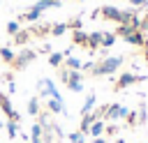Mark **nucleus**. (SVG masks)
Masks as SVG:
<instances>
[{
  "mask_svg": "<svg viewBox=\"0 0 148 143\" xmlns=\"http://www.w3.org/2000/svg\"><path fill=\"white\" fill-rule=\"evenodd\" d=\"M120 65H123V58H118V55H111V58H102V60H97L95 65H92V76H106V74H113V72H118L120 69Z\"/></svg>",
  "mask_w": 148,
  "mask_h": 143,
  "instance_id": "1",
  "label": "nucleus"
},
{
  "mask_svg": "<svg viewBox=\"0 0 148 143\" xmlns=\"http://www.w3.org/2000/svg\"><path fill=\"white\" fill-rule=\"evenodd\" d=\"M35 58H37V51H32V48H23V51L14 58V62H12L9 67H12L14 72H21V69H25V67H28Z\"/></svg>",
  "mask_w": 148,
  "mask_h": 143,
  "instance_id": "2",
  "label": "nucleus"
},
{
  "mask_svg": "<svg viewBox=\"0 0 148 143\" xmlns=\"http://www.w3.org/2000/svg\"><path fill=\"white\" fill-rule=\"evenodd\" d=\"M37 88H39V97H46V99H62L51 78H39V81H37Z\"/></svg>",
  "mask_w": 148,
  "mask_h": 143,
  "instance_id": "3",
  "label": "nucleus"
},
{
  "mask_svg": "<svg viewBox=\"0 0 148 143\" xmlns=\"http://www.w3.org/2000/svg\"><path fill=\"white\" fill-rule=\"evenodd\" d=\"M139 81H146V76H136V74H132V72H125V74H120V78L113 83V90L118 92V90H123V88H127V85H134V83H139Z\"/></svg>",
  "mask_w": 148,
  "mask_h": 143,
  "instance_id": "4",
  "label": "nucleus"
},
{
  "mask_svg": "<svg viewBox=\"0 0 148 143\" xmlns=\"http://www.w3.org/2000/svg\"><path fill=\"white\" fill-rule=\"evenodd\" d=\"M125 115H127V108H125V106H120V104H109V108H106V115H104V120L118 122V120H125Z\"/></svg>",
  "mask_w": 148,
  "mask_h": 143,
  "instance_id": "5",
  "label": "nucleus"
},
{
  "mask_svg": "<svg viewBox=\"0 0 148 143\" xmlns=\"http://www.w3.org/2000/svg\"><path fill=\"white\" fill-rule=\"evenodd\" d=\"M0 111H2V113H5V115L12 120V122H18V120H21V115H18V113L12 108V104H9V97H7L5 92H0Z\"/></svg>",
  "mask_w": 148,
  "mask_h": 143,
  "instance_id": "6",
  "label": "nucleus"
},
{
  "mask_svg": "<svg viewBox=\"0 0 148 143\" xmlns=\"http://www.w3.org/2000/svg\"><path fill=\"white\" fill-rule=\"evenodd\" d=\"M72 92H81L83 90V81H81V74L79 72H74V69H69V78H67V83H65Z\"/></svg>",
  "mask_w": 148,
  "mask_h": 143,
  "instance_id": "7",
  "label": "nucleus"
},
{
  "mask_svg": "<svg viewBox=\"0 0 148 143\" xmlns=\"http://www.w3.org/2000/svg\"><path fill=\"white\" fill-rule=\"evenodd\" d=\"M99 14H102V18H106V21H120V9L118 7H113V5H104L102 9H99Z\"/></svg>",
  "mask_w": 148,
  "mask_h": 143,
  "instance_id": "8",
  "label": "nucleus"
},
{
  "mask_svg": "<svg viewBox=\"0 0 148 143\" xmlns=\"http://www.w3.org/2000/svg\"><path fill=\"white\" fill-rule=\"evenodd\" d=\"M72 42H74V46L88 48V32H83V30H72Z\"/></svg>",
  "mask_w": 148,
  "mask_h": 143,
  "instance_id": "9",
  "label": "nucleus"
},
{
  "mask_svg": "<svg viewBox=\"0 0 148 143\" xmlns=\"http://www.w3.org/2000/svg\"><path fill=\"white\" fill-rule=\"evenodd\" d=\"M125 42L132 44V46H143V44H146V37H143L141 30H134V32H130V35L125 37Z\"/></svg>",
  "mask_w": 148,
  "mask_h": 143,
  "instance_id": "10",
  "label": "nucleus"
},
{
  "mask_svg": "<svg viewBox=\"0 0 148 143\" xmlns=\"http://www.w3.org/2000/svg\"><path fill=\"white\" fill-rule=\"evenodd\" d=\"M46 111H49V113H65V115H67V111H65V106H62V99H49V101H46Z\"/></svg>",
  "mask_w": 148,
  "mask_h": 143,
  "instance_id": "11",
  "label": "nucleus"
},
{
  "mask_svg": "<svg viewBox=\"0 0 148 143\" xmlns=\"http://www.w3.org/2000/svg\"><path fill=\"white\" fill-rule=\"evenodd\" d=\"M102 46V32H90L88 35V51H97Z\"/></svg>",
  "mask_w": 148,
  "mask_h": 143,
  "instance_id": "12",
  "label": "nucleus"
},
{
  "mask_svg": "<svg viewBox=\"0 0 148 143\" xmlns=\"http://www.w3.org/2000/svg\"><path fill=\"white\" fill-rule=\"evenodd\" d=\"M104 127H106V125H104V120H95V122L90 125V129H88V134L97 138V136H102V134H104Z\"/></svg>",
  "mask_w": 148,
  "mask_h": 143,
  "instance_id": "13",
  "label": "nucleus"
},
{
  "mask_svg": "<svg viewBox=\"0 0 148 143\" xmlns=\"http://www.w3.org/2000/svg\"><path fill=\"white\" fill-rule=\"evenodd\" d=\"M92 122H95V115H92V113H86V115L81 118V127H79V131H81V134H88V129H90Z\"/></svg>",
  "mask_w": 148,
  "mask_h": 143,
  "instance_id": "14",
  "label": "nucleus"
},
{
  "mask_svg": "<svg viewBox=\"0 0 148 143\" xmlns=\"http://www.w3.org/2000/svg\"><path fill=\"white\" fill-rule=\"evenodd\" d=\"M32 7L39 9V12H44L49 7H60V0H37V5H32Z\"/></svg>",
  "mask_w": 148,
  "mask_h": 143,
  "instance_id": "15",
  "label": "nucleus"
},
{
  "mask_svg": "<svg viewBox=\"0 0 148 143\" xmlns=\"http://www.w3.org/2000/svg\"><path fill=\"white\" fill-rule=\"evenodd\" d=\"M30 35H32L30 30H18V32L14 35V44H18V46H23V44H25V42L30 39Z\"/></svg>",
  "mask_w": 148,
  "mask_h": 143,
  "instance_id": "16",
  "label": "nucleus"
},
{
  "mask_svg": "<svg viewBox=\"0 0 148 143\" xmlns=\"http://www.w3.org/2000/svg\"><path fill=\"white\" fill-rule=\"evenodd\" d=\"M28 115H39V97L28 99Z\"/></svg>",
  "mask_w": 148,
  "mask_h": 143,
  "instance_id": "17",
  "label": "nucleus"
},
{
  "mask_svg": "<svg viewBox=\"0 0 148 143\" xmlns=\"http://www.w3.org/2000/svg\"><path fill=\"white\" fill-rule=\"evenodd\" d=\"M136 18L134 9H127V12H120V21L118 23H125V25H132V21Z\"/></svg>",
  "mask_w": 148,
  "mask_h": 143,
  "instance_id": "18",
  "label": "nucleus"
},
{
  "mask_svg": "<svg viewBox=\"0 0 148 143\" xmlns=\"http://www.w3.org/2000/svg\"><path fill=\"white\" fill-rule=\"evenodd\" d=\"M113 44H116V35L113 32H102V46L99 48H109Z\"/></svg>",
  "mask_w": 148,
  "mask_h": 143,
  "instance_id": "19",
  "label": "nucleus"
},
{
  "mask_svg": "<svg viewBox=\"0 0 148 143\" xmlns=\"http://www.w3.org/2000/svg\"><path fill=\"white\" fill-rule=\"evenodd\" d=\"M62 60H65V53H60V51H56V53L49 55V65H51V67H60Z\"/></svg>",
  "mask_w": 148,
  "mask_h": 143,
  "instance_id": "20",
  "label": "nucleus"
},
{
  "mask_svg": "<svg viewBox=\"0 0 148 143\" xmlns=\"http://www.w3.org/2000/svg\"><path fill=\"white\" fill-rule=\"evenodd\" d=\"M92 106H95V95L90 92V95L86 97V101H83V106H81V115H86V113H90V111H92Z\"/></svg>",
  "mask_w": 148,
  "mask_h": 143,
  "instance_id": "21",
  "label": "nucleus"
},
{
  "mask_svg": "<svg viewBox=\"0 0 148 143\" xmlns=\"http://www.w3.org/2000/svg\"><path fill=\"white\" fill-rule=\"evenodd\" d=\"M30 32L37 35V37H44V35L51 32V25H49V23H46V25H35V28H30Z\"/></svg>",
  "mask_w": 148,
  "mask_h": 143,
  "instance_id": "22",
  "label": "nucleus"
},
{
  "mask_svg": "<svg viewBox=\"0 0 148 143\" xmlns=\"http://www.w3.org/2000/svg\"><path fill=\"white\" fill-rule=\"evenodd\" d=\"M0 58H2L5 62H9V65H12V62H14V58H16V53H14V51H9L7 46H2V48H0Z\"/></svg>",
  "mask_w": 148,
  "mask_h": 143,
  "instance_id": "23",
  "label": "nucleus"
},
{
  "mask_svg": "<svg viewBox=\"0 0 148 143\" xmlns=\"http://www.w3.org/2000/svg\"><path fill=\"white\" fill-rule=\"evenodd\" d=\"M65 67H67V69H74V72H79V69L83 67V62H81L79 58H67V60H65Z\"/></svg>",
  "mask_w": 148,
  "mask_h": 143,
  "instance_id": "24",
  "label": "nucleus"
},
{
  "mask_svg": "<svg viewBox=\"0 0 148 143\" xmlns=\"http://www.w3.org/2000/svg\"><path fill=\"white\" fill-rule=\"evenodd\" d=\"M39 16H42V12H39V9H35V7H30V9L25 12V21H28V23H35Z\"/></svg>",
  "mask_w": 148,
  "mask_h": 143,
  "instance_id": "25",
  "label": "nucleus"
},
{
  "mask_svg": "<svg viewBox=\"0 0 148 143\" xmlns=\"http://www.w3.org/2000/svg\"><path fill=\"white\" fill-rule=\"evenodd\" d=\"M125 122H127L130 127H136V125H139V113H136V111H127Z\"/></svg>",
  "mask_w": 148,
  "mask_h": 143,
  "instance_id": "26",
  "label": "nucleus"
},
{
  "mask_svg": "<svg viewBox=\"0 0 148 143\" xmlns=\"http://www.w3.org/2000/svg\"><path fill=\"white\" fill-rule=\"evenodd\" d=\"M7 134H9V138H14L16 134H18V122H12V120H7Z\"/></svg>",
  "mask_w": 148,
  "mask_h": 143,
  "instance_id": "27",
  "label": "nucleus"
},
{
  "mask_svg": "<svg viewBox=\"0 0 148 143\" xmlns=\"http://www.w3.org/2000/svg\"><path fill=\"white\" fill-rule=\"evenodd\" d=\"M65 30H67V23H58V25H51V35H56V37L65 35Z\"/></svg>",
  "mask_w": 148,
  "mask_h": 143,
  "instance_id": "28",
  "label": "nucleus"
},
{
  "mask_svg": "<svg viewBox=\"0 0 148 143\" xmlns=\"http://www.w3.org/2000/svg\"><path fill=\"white\" fill-rule=\"evenodd\" d=\"M67 138H69L72 143H83V141H86V134H81V131H72Z\"/></svg>",
  "mask_w": 148,
  "mask_h": 143,
  "instance_id": "29",
  "label": "nucleus"
},
{
  "mask_svg": "<svg viewBox=\"0 0 148 143\" xmlns=\"http://www.w3.org/2000/svg\"><path fill=\"white\" fill-rule=\"evenodd\" d=\"M81 25H83V21L76 16V18H72V21L67 23V30H81Z\"/></svg>",
  "mask_w": 148,
  "mask_h": 143,
  "instance_id": "30",
  "label": "nucleus"
},
{
  "mask_svg": "<svg viewBox=\"0 0 148 143\" xmlns=\"http://www.w3.org/2000/svg\"><path fill=\"white\" fill-rule=\"evenodd\" d=\"M18 30H21V25H18V21H9V23H7V32H9L12 37H14V35H16Z\"/></svg>",
  "mask_w": 148,
  "mask_h": 143,
  "instance_id": "31",
  "label": "nucleus"
},
{
  "mask_svg": "<svg viewBox=\"0 0 148 143\" xmlns=\"http://www.w3.org/2000/svg\"><path fill=\"white\" fill-rule=\"evenodd\" d=\"M130 5H132L134 9H136V7L141 9V7H148V0H130Z\"/></svg>",
  "mask_w": 148,
  "mask_h": 143,
  "instance_id": "32",
  "label": "nucleus"
},
{
  "mask_svg": "<svg viewBox=\"0 0 148 143\" xmlns=\"http://www.w3.org/2000/svg\"><path fill=\"white\" fill-rule=\"evenodd\" d=\"M104 131H106V134H109V136H116V134H118V127H116V125H113V122H111V125H109V127H104Z\"/></svg>",
  "mask_w": 148,
  "mask_h": 143,
  "instance_id": "33",
  "label": "nucleus"
},
{
  "mask_svg": "<svg viewBox=\"0 0 148 143\" xmlns=\"http://www.w3.org/2000/svg\"><path fill=\"white\" fill-rule=\"evenodd\" d=\"M39 53H51V44H49V42L42 44V46H39Z\"/></svg>",
  "mask_w": 148,
  "mask_h": 143,
  "instance_id": "34",
  "label": "nucleus"
},
{
  "mask_svg": "<svg viewBox=\"0 0 148 143\" xmlns=\"http://www.w3.org/2000/svg\"><path fill=\"white\" fill-rule=\"evenodd\" d=\"M143 58H146V62H148V39H146V44H143Z\"/></svg>",
  "mask_w": 148,
  "mask_h": 143,
  "instance_id": "35",
  "label": "nucleus"
},
{
  "mask_svg": "<svg viewBox=\"0 0 148 143\" xmlns=\"http://www.w3.org/2000/svg\"><path fill=\"white\" fill-rule=\"evenodd\" d=\"M92 143H106V141H104V136H97V138H95Z\"/></svg>",
  "mask_w": 148,
  "mask_h": 143,
  "instance_id": "36",
  "label": "nucleus"
},
{
  "mask_svg": "<svg viewBox=\"0 0 148 143\" xmlns=\"http://www.w3.org/2000/svg\"><path fill=\"white\" fill-rule=\"evenodd\" d=\"M113 143H125V141H123V138H118V141H113Z\"/></svg>",
  "mask_w": 148,
  "mask_h": 143,
  "instance_id": "37",
  "label": "nucleus"
},
{
  "mask_svg": "<svg viewBox=\"0 0 148 143\" xmlns=\"http://www.w3.org/2000/svg\"><path fill=\"white\" fill-rule=\"evenodd\" d=\"M0 127H2V122H0Z\"/></svg>",
  "mask_w": 148,
  "mask_h": 143,
  "instance_id": "38",
  "label": "nucleus"
}]
</instances>
